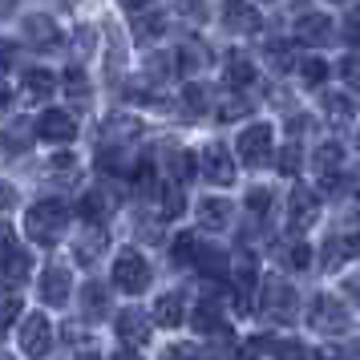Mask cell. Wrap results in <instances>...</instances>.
<instances>
[{"mask_svg": "<svg viewBox=\"0 0 360 360\" xmlns=\"http://www.w3.org/2000/svg\"><path fill=\"white\" fill-rule=\"evenodd\" d=\"M65 223H69V207L61 198H41V202H33L29 214H25V231H29V239L41 243V247L57 243L61 231H65Z\"/></svg>", "mask_w": 360, "mask_h": 360, "instance_id": "cell-1", "label": "cell"}, {"mask_svg": "<svg viewBox=\"0 0 360 360\" xmlns=\"http://www.w3.org/2000/svg\"><path fill=\"white\" fill-rule=\"evenodd\" d=\"M300 295H295V288H288V279L271 276L267 283H263V300H259V311L271 320V324H292L295 311H300V304H295Z\"/></svg>", "mask_w": 360, "mask_h": 360, "instance_id": "cell-2", "label": "cell"}, {"mask_svg": "<svg viewBox=\"0 0 360 360\" xmlns=\"http://www.w3.org/2000/svg\"><path fill=\"white\" fill-rule=\"evenodd\" d=\"M114 283H117L126 295H142V292L150 288V263L142 259L134 247L117 251V259H114Z\"/></svg>", "mask_w": 360, "mask_h": 360, "instance_id": "cell-3", "label": "cell"}, {"mask_svg": "<svg viewBox=\"0 0 360 360\" xmlns=\"http://www.w3.org/2000/svg\"><path fill=\"white\" fill-rule=\"evenodd\" d=\"M308 328L320 336H340L348 328V308H344L336 295H316L308 308Z\"/></svg>", "mask_w": 360, "mask_h": 360, "instance_id": "cell-4", "label": "cell"}, {"mask_svg": "<svg viewBox=\"0 0 360 360\" xmlns=\"http://www.w3.org/2000/svg\"><path fill=\"white\" fill-rule=\"evenodd\" d=\"M239 158L247 166H255V170L271 162V126L267 122H255V126H247L239 134Z\"/></svg>", "mask_w": 360, "mask_h": 360, "instance_id": "cell-5", "label": "cell"}, {"mask_svg": "<svg viewBox=\"0 0 360 360\" xmlns=\"http://www.w3.org/2000/svg\"><path fill=\"white\" fill-rule=\"evenodd\" d=\"M17 340H20V352H25V356H45L49 344H53V324L41 311H29V316L20 320Z\"/></svg>", "mask_w": 360, "mask_h": 360, "instance_id": "cell-6", "label": "cell"}, {"mask_svg": "<svg viewBox=\"0 0 360 360\" xmlns=\"http://www.w3.org/2000/svg\"><path fill=\"white\" fill-rule=\"evenodd\" d=\"M198 170H202V179L214 182V186H231V182H235V158H231V150L223 146V142H211V146L202 150Z\"/></svg>", "mask_w": 360, "mask_h": 360, "instance_id": "cell-7", "label": "cell"}, {"mask_svg": "<svg viewBox=\"0 0 360 360\" xmlns=\"http://www.w3.org/2000/svg\"><path fill=\"white\" fill-rule=\"evenodd\" d=\"M223 29L239 37H255L263 29V17L251 0H223Z\"/></svg>", "mask_w": 360, "mask_h": 360, "instance_id": "cell-8", "label": "cell"}, {"mask_svg": "<svg viewBox=\"0 0 360 360\" xmlns=\"http://www.w3.org/2000/svg\"><path fill=\"white\" fill-rule=\"evenodd\" d=\"M37 138L41 142H53V146H69L77 138V122L65 110H45V117L37 122Z\"/></svg>", "mask_w": 360, "mask_h": 360, "instance_id": "cell-9", "label": "cell"}, {"mask_svg": "<svg viewBox=\"0 0 360 360\" xmlns=\"http://www.w3.org/2000/svg\"><path fill=\"white\" fill-rule=\"evenodd\" d=\"M316 219H320V195L308 191V186H295L292 198H288V223H292V231H308Z\"/></svg>", "mask_w": 360, "mask_h": 360, "instance_id": "cell-10", "label": "cell"}, {"mask_svg": "<svg viewBox=\"0 0 360 360\" xmlns=\"http://www.w3.org/2000/svg\"><path fill=\"white\" fill-rule=\"evenodd\" d=\"M295 41H300V45H316V49L336 45V25H332V17H324V13H308V17L295 25Z\"/></svg>", "mask_w": 360, "mask_h": 360, "instance_id": "cell-11", "label": "cell"}, {"mask_svg": "<svg viewBox=\"0 0 360 360\" xmlns=\"http://www.w3.org/2000/svg\"><path fill=\"white\" fill-rule=\"evenodd\" d=\"M360 255V235L352 231H344V235H328L324 251H320V263H324V271H336V267H344L348 259H356Z\"/></svg>", "mask_w": 360, "mask_h": 360, "instance_id": "cell-12", "label": "cell"}, {"mask_svg": "<svg viewBox=\"0 0 360 360\" xmlns=\"http://www.w3.org/2000/svg\"><path fill=\"white\" fill-rule=\"evenodd\" d=\"M69 292H73V276H69V267L49 263V267H45V279H41V300L53 304V308H61V304L69 300Z\"/></svg>", "mask_w": 360, "mask_h": 360, "instance_id": "cell-13", "label": "cell"}, {"mask_svg": "<svg viewBox=\"0 0 360 360\" xmlns=\"http://www.w3.org/2000/svg\"><path fill=\"white\" fill-rule=\"evenodd\" d=\"M25 37H29V45L41 53H49L61 45V29L53 25V17H45V13H33V17H25Z\"/></svg>", "mask_w": 360, "mask_h": 360, "instance_id": "cell-14", "label": "cell"}, {"mask_svg": "<svg viewBox=\"0 0 360 360\" xmlns=\"http://www.w3.org/2000/svg\"><path fill=\"white\" fill-rule=\"evenodd\" d=\"M117 336H122V348H134V352H138V348L150 340V320L138 308H126L117 316Z\"/></svg>", "mask_w": 360, "mask_h": 360, "instance_id": "cell-15", "label": "cell"}, {"mask_svg": "<svg viewBox=\"0 0 360 360\" xmlns=\"http://www.w3.org/2000/svg\"><path fill=\"white\" fill-rule=\"evenodd\" d=\"M142 134V122L130 114H110L105 117V126H101V142L105 146H126V142H134Z\"/></svg>", "mask_w": 360, "mask_h": 360, "instance_id": "cell-16", "label": "cell"}, {"mask_svg": "<svg viewBox=\"0 0 360 360\" xmlns=\"http://www.w3.org/2000/svg\"><path fill=\"white\" fill-rule=\"evenodd\" d=\"M29 271H33V255H29L25 247H13V251L0 259V279H4V288L29 283Z\"/></svg>", "mask_w": 360, "mask_h": 360, "instance_id": "cell-17", "label": "cell"}, {"mask_svg": "<svg viewBox=\"0 0 360 360\" xmlns=\"http://www.w3.org/2000/svg\"><path fill=\"white\" fill-rule=\"evenodd\" d=\"M20 94L29 105H41V101H49L57 94V77H53L49 69H29L25 73V85H20Z\"/></svg>", "mask_w": 360, "mask_h": 360, "instance_id": "cell-18", "label": "cell"}, {"mask_svg": "<svg viewBox=\"0 0 360 360\" xmlns=\"http://www.w3.org/2000/svg\"><path fill=\"white\" fill-rule=\"evenodd\" d=\"M105 247H110V235L101 231V223H89V231L73 243V255H77V263H98L105 255Z\"/></svg>", "mask_w": 360, "mask_h": 360, "instance_id": "cell-19", "label": "cell"}, {"mask_svg": "<svg viewBox=\"0 0 360 360\" xmlns=\"http://www.w3.org/2000/svg\"><path fill=\"white\" fill-rule=\"evenodd\" d=\"M191 324H195V332H202V336H231V328L223 324V311L214 308L211 300H202V304L191 311Z\"/></svg>", "mask_w": 360, "mask_h": 360, "instance_id": "cell-20", "label": "cell"}, {"mask_svg": "<svg viewBox=\"0 0 360 360\" xmlns=\"http://www.w3.org/2000/svg\"><path fill=\"white\" fill-rule=\"evenodd\" d=\"M110 211H114V202H110L105 191H85V195L77 198V214H82L85 223H105Z\"/></svg>", "mask_w": 360, "mask_h": 360, "instance_id": "cell-21", "label": "cell"}, {"mask_svg": "<svg viewBox=\"0 0 360 360\" xmlns=\"http://www.w3.org/2000/svg\"><path fill=\"white\" fill-rule=\"evenodd\" d=\"M198 223H202V227H211V231L227 227V223H231V202H227V198H219V195H207L202 202H198Z\"/></svg>", "mask_w": 360, "mask_h": 360, "instance_id": "cell-22", "label": "cell"}, {"mask_svg": "<svg viewBox=\"0 0 360 360\" xmlns=\"http://www.w3.org/2000/svg\"><path fill=\"white\" fill-rule=\"evenodd\" d=\"M45 179H49L53 186H73V182L82 179V162H77L73 154H57V158L45 166Z\"/></svg>", "mask_w": 360, "mask_h": 360, "instance_id": "cell-23", "label": "cell"}, {"mask_svg": "<svg viewBox=\"0 0 360 360\" xmlns=\"http://www.w3.org/2000/svg\"><path fill=\"white\" fill-rule=\"evenodd\" d=\"M82 311L89 320H101V316H110V292H105V283L98 279H89L82 288Z\"/></svg>", "mask_w": 360, "mask_h": 360, "instance_id": "cell-24", "label": "cell"}, {"mask_svg": "<svg viewBox=\"0 0 360 360\" xmlns=\"http://www.w3.org/2000/svg\"><path fill=\"white\" fill-rule=\"evenodd\" d=\"M154 320L162 328H179L182 320H186V308H182V295L179 292H166L154 300Z\"/></svg>", "mask_w": 360, "mask_h": 360, "instance_id": "cell-25", "label": "cell"}, {"mask_svg": "<svg viewBox=\"0 0 360 360\" xmlns=\"http://www.w3.org/2000/svg\"><path fill=\"white\" fill-rule=\"evenodd\" d=\"M255 61L247 57V53H231L227 57V82L235 85V89H247V85H255Z\"/></svg>", "mask_w": 360, "mask_h": 360, "instance_id": "cell-26", "label": "cell"}, {"mask_svg": "<svg viewBox=\"0 0 360 360\" xmlns=\"http://www.w3.org/2000/svg\"><path fill=\"white\" fill-rule=\"evenodd\" d=\"M207 65H211V49L202 41H186L179 49V73H202Z\"/></svg>", "mask_w": 360, "mask_h": 360, "instance_id": "cell-27", "label": "cell"}, {"mask_svg": "<svg viewBox=\"0 0 360 360\" xmlns=\"http://www.w3.org/2000/svg\"><path fill=\"white\" fill-rule=\"evenodd\" d=\"M158 202H162V207H158V214H162V219H179V214L186 211L182 182H179V179H174V182H162V186H158Z\"/></svg>", "mask_w": 360, "mask_h": 360, "instance_id": "cell-28", "label": "cell"}, {"mask_svg": "<svg viewBox=\"0 0 360 360\" xmlns=\"http://www.w3.org/2000/svg\"><path fill=\"white\" fill-rule=\"evenodd\" d=\"M191 267H198L202 276H227L231 259L219 251V247H198V255H195V263H191Z\"/></svg>", "mask_w": 360, "mask_h": 360, "instance_id": "cell-29", "label": "cell"}, {"mask_svg": "<svg viewBox=\"0 0 360 360\" xmlns=\"http://www.w3.org/2000/svg\"><path fill=\"white\" fill-rule=\"evenodd\" d=\"M276 255H279V263H283L288 271H308L311 267V247L300 243V239H295V243H283Z\"/></svg>", "mask_w": 360, "mask_h": 360, "instance_id": "cell-30", "label": "cell"}, {"mask_svg": "<svg viewBox=\"0 0 360 360\" xmlns=\"http://www.w3.org/2000/svg\"><path fill=\"white\" fill-rule=\"evenodd\" d=\"M251 110H255V105H251V98H243V94H227V98H219L214 117H219V122H239V117H247Z\"/></svg>", "mask_w": 360, "mask_h": 360, "instance_id": "cell-31", "label": "cell"}, {"mask_svg": "<svg viewBox=\"0 0 360 360\" xmlns=\"http://www.w3.org/2000/svg\"><path fill=\"white\" fill-rule=\"evenodd\" d=\"M352 98H344V94H328L324 98V117L332 122V126H348L352 122Z\"/></svg>", "mask_w": 360, "mask_h": 360, "instance_id": "cell-32", "label": "cell"}, {"mask_svg": "<svg viewBox=\"0 0 360 360\" xmlns=\"http://www.w3.org/2000/svg\"><path fill=\"white\" fill-rule=\"evenodd\" d=\"M211 89L202 82H195V85H186V94H182V110H186V117H198V114H207V105H211Z\"/></svg>", "mask_w": 360, "mask_h": 360, "instance_id": "cell-33", "label": "cell"}, {"mask_svg": "<svg viewBox=\"0 0 360 360\" xmlns=\"http://www.w3.org/2000/svg\"><path fill=\"white\" fill-rule=\"evenodd\" d=\"M174 69H179V53H158V57H150L146 61V77L162 85V82L174 77Z\"/></svg>", "mask_w": 360, "mask_h": 360, "instance_id": "cell-34", "label": "cell"}, {"mask_svg": "<svg viewBox=\"0 0 360 360\" xmlns=\"http://www.w3.org/2000/svg\"><path fill=\"white\" fill-rule=\"evenodd\" d=\"M166 166H170V174L179 182H186V179H195V170H198V162L186 154V150H179V146H170L166 150Z\"/></svg>", "mask_w": 360, "mask_h": 360, "instance_id": "cell-35", "label": "cell"}, {"mask_svg": "<svg viewBox=\"0 0 360 360\" xmlns=\"http://www.w3.org/2000/svg\"><path fill=\"white\" fill-rule=\"evenodd\" d=\"M162 33H166V17H158V13H154V17H142V13H138V20H134V37H138L142 45L158 41Z\"/></svg>", "mask_w": 360, "mask_h": 360, "instance_id": "cell-36", "label": "cell"}, {"mask_svg": "<svg viewBox=\"0 0 360 360\" xmlns=\"http://www.w3.org/2000/svg\"><path fill=\"white\" fill-rule=\"evenodd\" d=\"M340 162H344L340 142H320V150H316V170H340Z\"/></svg>", "mask_w": 360, "mask_h": 360, "instance_id": "cell-37", "label": "cell"}, {"mask_svg": "<svg viewBox=\"0 0 360 360\" xmlns=\"http://www.w3.org/2000/svg\"><path fill=\"white\" fill-rule=\"evenodd\" d=\"M300 158H304V154H300V142H288L276 158L279 174H283V179H295V174H300Z\"/></svg>", "mask_w": 360, "mask_h": 360, "instance_id": "cell-38", "label": "cell"}, {"mask_svg": "<svg viewBox=\"0 0 360 360\" xmlns=\"http://www.w3.org/2000/svg\"><path fill=\"white\" fill-rule=\"evenodd\" d=\"M65 94L77 101V105L89 98V77H85L82 69H69V73H65Z\"/></svg>", "mask_w": 360, "mask_h": 360, "instance_id": "cell-39", "label": "cell"}, {"mask_svg": "<svg viewBox=\"0 0 360 360\" xmlns=\"http://www.w3.org/2000/svg\"><path fill=\"white\" fill-rule=\"evenodd\" d=\"M300 73H304V82H308V85H324L332 69H328L320 57H308V61H300Z\"/></svg>", "mask_w": 360, "mask_h": 360, "instance_id": "cell-40", "label": "cell"}, {"mask_svg": "<svg viewBox=\"0 0 360 360\" xmlns=\"http://www.w3.org/2000/svg\"><path fill=\"white\" fill-rule=\"evenodd\" d=\"M198 239L195 235H179V239H174V259L182 263V267H186V263H195V255H198Z\"/></svg>", "mask_w": 360, "mask_h": 360, "instance_id": "cell-41", "label": "cell"}, {"mask_svg": "<svg viewBox=\"0 0 360 360\" xmlns=\"http://www.w3.org/2000/svg\"><path fill=\"white\" fill-rule=\"evenodd\" d=\"M247 211L251 214H267L271 211V191H267V186H251V195H247Z\"/></svg>", "mask_w": 360, "mask_h": 360, "instance_id": "cell-42", "label": "cell"}, {"mask_svg": "<svg viewBox=\"0 0 360 360\" xmlns=\"http://www.w3.org/2000/svg\"><path fill=\"white\" fill-rule=\"evenodd\" d=\"M20 320V300L17 295H8V300H0V332H8V328Z\"/></svg>", "mask_w": 360, "mask_h": 360, "instance_id": "cell-43", "label": "cell"}, {"mask_svg": "<svg viewBox=\"0 0 360 360\" xmlns=\"http://www.w3.org/2000/svg\"><path fill=\"white\" fill-rule=\"evenodd\" d=\"M340 77L352 85V89H360V53H348L340 61Z\"/></svg>", "mask_w": 360, "mask_h": 360, "instance_id": "cell-44", "label": "cell"}, {"mask_svg": "<svg viewBox=\"0 0 360 360\" xmlns=\"http://www.w3.org/2000/svg\"><path fill=\"white\" fill-rule=\"evenodd\" d=\"M29 142H33V138H29V122H17L13 130L4 134V146H8V150H25Z\"/></svg>", "mask_w": 360, "mask_h": 360, "instance_id": "cell-45", "label": "cell"}, {"mask_svg": "<svg viewBox=\"0 0 360 360\" xmlns=\"http://www.w3.org/2000/svg\"><path fill=\"white\" fill-rule=\"evenodd\" d=\"M73 41H77V45H73V57L82 61V57H89V49H94V41H98V37H94V29H77Z\"/></svg>", "mask_w": 360, "mask_h": 360, "instance_id": "cell-46", "label": "cell"}, {"mask_svg": "<svg viewBox=\"0 0 360 360\" xmlns=\"http://www.w3.org/2000/svg\"><path fill=\"white\" fill-rule=\"evenodd\" d=\"M344 37L348 45H360V4H352V13L344 17Z\"/></svg>", "mask_w": 360, "mask_h": 360, "instance_id": "cell-47", "label": "cell"}, {"mask_svg": "<svg viewBox=\"0 0 360 360\" xmlns=\"http://www.w3.org/2000/svg\"><path fill=\"white\" fill-rule=\"evenodd\" d=\"M267 57H271V65H276V69H292L295 65V53L283 49V45H271V49H267Z\"/></svg>", "mask_w": 360, "mask_h": 360, "instance_id": "cell-48", "label": "cell"}, {"mask_svg": "<svg viewBox=\"0 0 360 360\" xmlns=\"http://www.w3.org/2000/svg\"><path fill=\"white\" fill-rule=\"evenodd\" d=\"M179 13L186 20H195V25H202V20H207V13H202V4H198V0H179Z\"/></svg>", "mask_w": 360, "mask_h": 360, "instance_id": "cell-49", "label": "cell"}, {"mask_svg": "<svg viewBox=\"0 0 360 360\" xmlns=\"http://www.w3.org/2000/svg\"><path fill=\"white\" fill-rule=\"evenodd\" d=\"M13 61H17V45L13 41H0V73H8Z\"/></svg>", "mask_w": 360, "mask_h": 360, "instance_id": "cell-50", "label": "cell"}, {"mask_svg": "<svg viewBox=\"0 0 360 360\" xmlns=\"http://www.w3.org/2000/svg\"><path fill=\"white\" fill-rule=\"evenodd\" d=\"M13 202H17V191H13V182L0 179V211H8Z\"/></svg>", "mask_w": 360, "mask_h": 360, "instance_id": "cell-51", "label": "cell"}, {"mask_svg": "<svg viewBox=\"0 0 360 360\" xmlns=\"http://www.w3.org/2000/svg\"><path fill=\"white\" fill-rule=\"evenodd\" d=\"M8 251H13V227H8V223H0V259H4Z\"/></svg>", "mask_w": 360, "mask_h": 360, "instance_id": "cell-52", "label": "cell"}, {"mask_svg": "<svg viewBox=\"0 0 360 360\" xmlns=\"http://www.w3.org/2000/svg\"><path fill=\"white\" fill-rule=\"evenodd\" d=\"M344 292H348V295H352V300L360 304V271H356V276H348V279H344Z\"/></svg>", "mask_w": 360, "mask_h": 360, "instance_id": "cell-53", "label": "cell"}, {"mask_svg": "<svg viewBox=\"0 0 360 360\" xmlns=\"http://www.w3.org/2000/svg\"><path fill=\"white\" fill-rule=\"evenodd\" d=\"M150 4H154V0H122V8H130V13H146Z\"/></svg>", "mask_w": 360, "mask_h": 360, "instance_id": "cell-54", "label": "cell"}, {"mask_svg": "<svg viewBox=\"0 0 360 360\" xmlns=\"http://www.w3.org/2000/svg\"><path fill=\"white\" fill-rule=\"evenodd\" d=\"M8 101H13V94H8V89L0 85V114H8Z\"/></svg>", "mask_w": 360, "mask_h": 360, "instance_id": "cell-55", "label": "cell"}, {"mask_svg": "<svg viewBox=\"0 0 360 360\" xmlns=\"http://www.w3.org/2000/svg\"><path fill=\"white\" fill-rule=\"evenodd\" d=\"M352 202H356V207H348V214H356L360 219V198H352Z\"/></svg>", "mask_w": 360, "mask_h": 360, "instance_id": "cell-56", "label": "cell"}, {"mask_svg": "<svg viewBox=\"0 0 360 360\" xmlns=\"http://www.w3.org/2000/svg\"><path fill=\"white\" fill-rule=\"evenodd\" d=\"M332 4H344V0H332Z\"/></svg>", "mask_w": 360, "mask_h": 360, "instance_id": "cell-57", "label": "cell"}, {"mask_svg": "<svg viewBox=\"0 0 360 360\" xmlns=\"http://www.w3.org/2000/svg\"><path fill=\"white\" fill-rule=\"evenodd\" d=\"M356 146H360V138H356Z\"/></svg>", "mask_w": 360, "mask_h": 360, "instance_id": "cell-58", "label": "cell"}]
</instances>
